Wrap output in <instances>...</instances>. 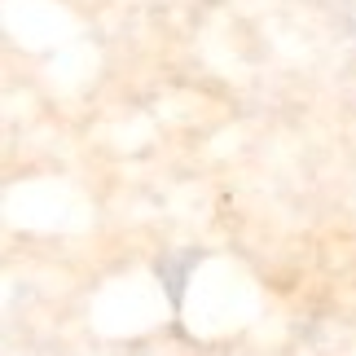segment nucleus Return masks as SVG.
Listing matches in <instances>:
<instances>
[]
</instances>
